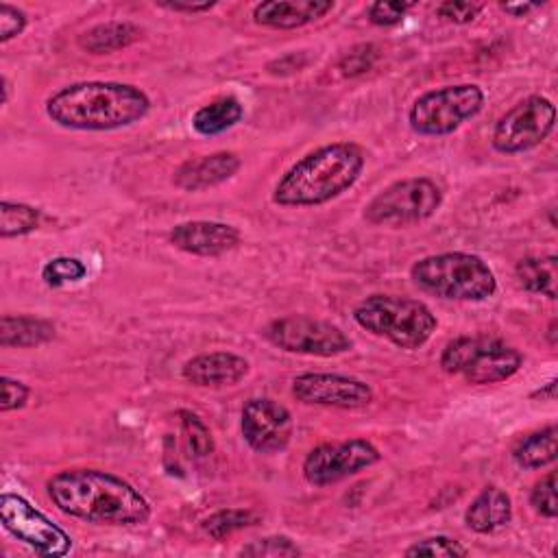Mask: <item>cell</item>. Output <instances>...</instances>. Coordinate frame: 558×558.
<instances>
[{
	"instance_id": "obj_1",
	"label": "cell",
	"mask_w": 558,
	"mask_h": 558,
	"mask_svg": "<svg viewBox=\"0 0 558 558\" xmlns=\"http://www.w3.org/2000/svg\"><path fill=\"white\" fill-rule=\"evenodd\" d=\"M50 501L68 517L98 525H144L148 499L124 477L102 469H63L48 477Z\"/></svg>"
},
{
	"instance_id": "obj_2",
	"label": "cell",
	"mask_w": 558,
	"mask_h": 558,
	"mask_svg": "<svg viewBox=\"0 0 558 558\" xmlns=\"http://www.w3.org/2000/svg\"><path fill=\"white\" fill-rule=\"evenodd\" d=\"M150 98L144 89L118 81H78L46 98V116L74 131H116L146 118Z\"/></svg>"
},
{
	"instance_id": "obj_3",
	"label": "cell",
	"mask_w": 558,
	"mask_h": 558,
	"mask_svg": "<svg viewBox=\"0 0 558 558\" xmlns=\"http://www.w3.org/2000/svg\"><path fill=\"white\" fill-rule=\"evenodd\" d=\"M366 166V153L355 142H331L296 159L275 183L279 207H318L349 192Z\"/></svg>"
},
{
	"instance_id": "obj_4",
	"label": "cell",
	"mask_w": 558,
	"mask_h": 558,
	"mask_svg": "<svg viewBox=\"0 0 558 558\" xmlns=\"http://www.w3.org/2000/svg\"><path fill=\"white\" fill-rule=\"evenodd\" d=\"M414 286L449 301H486L497 292L493 268L473 253L449 251L421 257L412 264Z\"/></svg>"
},
{
	"instance_id": "obj_5",
	"label": "cell",
	"mask_w": 558,
	"mask_h": 558,
	"mask_svg": "<svg viewBox=\"0 0 558 558\" xmlns=\"http://www.w3.org/2000/svg\"><path fill=\"white\" fill-rule=\"evenodd\" d=\"M353 320L373 336L399 349H421L438 327L436 314L418 299L399 294H371L353 307Z\"/></svg>"
},
{
	"instance_id": "obj_6",
	"label": "cell",
	"mask_w": 558,
	"mask_h": 558,
	"mask_svg": "<svg viewBox=\"0 0 558 558\" xmlns=\"http://www.w3.org/2000/svg\"><path fill=\"white\" fill-rule=\"evenodd\" d=\"M523 366L519 349L488 336H460L440 353V368L466 384L486 386L510 379Z\"/></svg>"
},
{
	"instance_id": "obj_7",
	"label": "cell",
	"mask_w": 558,
	"mask_h": 558,
	"mask_svg": "<svg viewBox=\"0 0 558 558\" xmlns=\"http://www.w3.org/2000/svg\"><path fill=\"white\" fill-rule=\"evenodd\" d=\"M484 107V92L475 83H456L421 94L410 111V129L425 137H442L458 131Z\"/></svg>"
},
{
	"instance_id": "obj_8",
	"label": "cell",
	"mask_w": 558,
	"mask_h": 558,
	"mask_svg": "<svg viewBox=\"0 0 558 558\" xmlns=\"http://www.w3.org/2000/svg\"><path fill=\"white\" fill-rule=\"evenodd\" d=\"M442 205V190L427 177H408L386 185L364 207V220L375 227H410L432 218Z\"/></svg>"
},
{
	"instance_id": "obj_9",
	"label": "cell",
	"mask_w": 558,
	"mask_h": 558,
	"mask_svg": "<svg viewBox=\"0 0 558 558\" xmlns=\"http://www.w3.org/2000/svg\"><path fill=\"white\" fill-rule=\"evenodd\" d=\"M556 124V105L541 94H532L506 113L493 126L490 144L501 155H519L543 144Z\"/></svg>"
},
{
	"instance_id": "obj_10",
	"label": "cell",
	"mask_w": 558,
	"mask_h": 558,
	"mask_svg": "<svg viewBox=\"0 0 558 558\" xmlns=\"http://www.w3.org/2000/svg\"><path fill=\"white\" fill-rule=\"evenodd\" d=\"M264 338L286 351L312 357H333L351 351V338L333 323L312 316H283L264 327Z\"/></svg>"
},
{
	"instance_id": "obj_11",
	"label": "cell",
	"mask_w": 558,
	"mask_h": 558,
	"mask_svg": "<svg viewBox=\"0 0 558 558\" xmlns=\"http://www.w3.org/2000/svg\"><path fill=\"white\" fill-rule=\"evenodd\" d=\"M0 521L11 536L41 556H65L72 549L70 534L17 493L0 495Z\"/></svg>"
},
{
	"instance_id": "obj_12",
	"label": "cell",
	"mask_w": 558,
	"mask_h": 558,
	"mask_svg": "<svg viewBox=\"0 0 558 558\" xmlns=\"http://www.w3.org/2000/svg\"><path fill=\"white\" fill-rule=\"evenodd\" d=\"M381 460L379 449L366 438H349L340 442L316 445L303 460V477L312 486H329L342 482Z\"/></svg>"
},
{
	"instance_id": "obj_13",
	"label": "cell",
	"mask_w": 558,
	"mask_h": 558,
	"mask_svg": "<svg viewBox=\"0 0 558 558\" xmlns=\"http://www.w3.org/2000/svg\"><path fill=\"white\" fill-rule=\"evenodd\" d=\"M292 395L305 405L360 410L373 403V388L357 377L338 373H301L292 379Z\"/></svg>"
},
{
	"instance_id": "obj_14",
	"label": "cell",
	"mask_w": 558,
	"mask_h": 558,
	"mask_svg": "<svg viewBox=\"0 0 558 558\" xmlns=\"http://www.w3.org/2000/svg\"><path fill=\"white\" fill-rule=\"evenodd\" d=\"M240 429L253 451L277 453L288 447L294 423L283 403L268 397H251L242 405Z\"/></svg>"
},
{
	"instance_id": "obj_15",
	"label": "cell",
	"mask_w": 558,
	"mask_h": 558,
	"mask_svg": "<svg viewBox=\"0 0 558 558\" xmlns=\"http://www.w3.org/2000/svg\"><path fill=\"white\" fill-rule=\"evenodd\" d=\"M240 231L220 220H187L170 229L168 240L174 248L196 257H218L240 244Z\"/></svg>"
},
{
	"instance_id": "obj_16",
	"label": "cell",
	"mask_w": 558,
	"mask_h": 558,
	"mask_svg": "<svg viewBox=\"0 0 558 558\" xmlns=\"http://www.w3.org/2000/svg\"><path fill=\"white\" fill-rule=\"evenodd\" d=\"M248 371L246 357L233 351H209L190 357L181 368V377L196 388H225L240 384Z\"/></svg>"
},
{
	"instance_id": "obj_17",
	"label": "cell",
	"mask_w": 558,
	"mask_h": 558,
	"mask_svg": "<svg viewBox=\"0 0 558 558\" xmlns=\"http://www.w3.org/2000/svg\"><path fill=\"white\" fill-rule=\"evenodd\" d=\"M242 166V159L231 150H216L209 155L185 159L174 170V185L183 192H203L229 181Z\"/></svg>"
},
{
	"instance_id": "obj_18",
	"label": "cell",
	"mask_w": 558,
	"mask_h": 558,
	"mask_svg": "<svg viewBox=\"0 0 558 558\" xmlns=\"http://www.w3.org/2000/svg\"><path fill=\"white\" fill-rule=\"evenodd\" d=\"M331 0H268L253 7V22L275 31L301 28L333 11Z\"/></svg>"
},
{
	"instance_id": "obj_19",
	"label": "cell",
	"mask_w": 558,
	"mask_h": 558,
	"mask_svg": "<svg viewBox=\"0 0 558 558\" xmlns=\"http://www.w3.org/2000/svg\"><path fill=\"white\" fill-rule=\"evenodd\" d=\"M512 519V499L499 486H486L469 504L464 512V523L477 534H490Z\"/></svg>"
},
{
	"instance_id": "obj_20",
	"label": "cell",
	"mask_w": 558,
	"mask_h": 558,
	"mask_svg": "<svg viewBox=\"0 0 558 558\" xmlns=\"http://www.w3.org/2000/svg\"><path fill=\"white\" fill-rule=\"evenodd\" d=\"M142 37V28L129 20H109L89 26L76 37L81 50L89 54H111L116 50L129 48Z\"/></svg>"
},
{
	"instance_id": "obj_21",
	"label": "cell",
	"mask_w": 558,
	"mask_h": 558,
	"mask_svg": "<svg viewBox=\"0 0 558 558\" xmlns=\"http://www.w3.org/2000/svg\"><path fill=\"white\" fill-rule=\"evenodd\" d=\"M57 329L50 320L31 314H2L0 318V347L31 349L46 344L54 338Z\"/></svg>"
},
{
	"instance_id": "obj_22",
	"label": "cell",
	"mask_w": 558,
	"mask_h": 558,
	"mask_svg": "<svg viewBox=\"0 0 558 558\" xmlns=\"http://www.w3.org/2000/svg\"><path fill=\"white\" fill-rule=\"evenodd\" d=\"M242 118H244V105L235 96H220L194 111L192 129L198 135L211 137L229 131Z\"/></svg>"
},
{
	"instance_id": "obj_23",
	"label": "cell",
	"mask_w": 558,
	"mask_h": 558,
	"mask_svg": "<svg viewBox=\"0 0 558 558\" xmlns=\"http://www.w3.org/2000/svg\"><path fill=\"white\" fill-rule=\"evenodd\" d=\"M517 281L523 290L532 294H541L547 299H556V279H558V257L541 255L525 257L514 268Z\"/></svg>"
},
{
	"instance_id": "obj_24",
	"label": "cell",
	"mask_w": 558,
	"mask_h": 558,
	"mask_svg": "<svg viewBox=\"0 0 558 558\" xmlns=\"http://www.w3.org/2000/svg\"><path fill=\"white\" fill-rule=\"evenodd\" d=\"M556 440H558L556 425H547L521 438L512 449V458L521 469H527V471L543 469L556 460Z\"/></svg>"
},
{
	"instance_id": "obj_25",
	"label": "cell",
	"mask_w": 558,
	"mask_h": 558,
	"mask_svg": "<svg viewBox=\"0 0 558 558\" xmlns=\"http://www.w3.org/2000/svg\"><path fill=\"white\" fill-rule=\"evenodd\" d=\"M41 211L28 203L2 201L0 205V235L4 240L20 238L39 227Z\"/></svg>"
},
{
	"instance_id": "obj_26",
	"label": "cell",
	"mask_w": 558,
	"mask_h": 558,
	"mask_svg": "<svg viewBox=\"0 0 558 558\" xmlns=\"http://www.w3.org/2000/svg\"><path fill=\"white\" fill-rule=\"evenodd\" d=\"M257 521L255 512L244 510V508H225L218 510L214 514H209L207 519H203L201 527L207 536H211L214 541H225L227 536H231L238 530H244L248 525H253Z\"/></svg>"
},
{
	"instance_id": "obj_27",
	"label": "cell",
	"mask_w": 558,
	"mask_h": 558,
	"mask_svg": "<svg viewBox=\"0 0 558 558\" xmlns=\"http://www.w3.org/2000/svg\"><path fill=\"white\" fill-rule=\"evenodd\" d=\"M177 414L181 418V427H183V434H185L192 456L194 458L211 456L216 449V442H214V436H211V429L207 427V423L192 410H179Z\"/></svg>"
},
{
	"instance_id": "obj_28",
	"label": "cell",
	"mask_w": 558,
	"mask_h": 558,
	"mask_svg": "<svg viewBox=\"0 0 558 558\" xmlns=\"http://www.w3.org/2000/svg\"><path fill=\"white\" fill-rule=\"evenodd\" d=\"M85 275H87V266L78 257H70V255L52 257L41 268V279L50 288H61V286H68V283H76V281L85 279Z\"/></svg>"
},
{
	"instance_id": "obj_29",
	"label": "cell",
	"mask_w": 558,
	"mask_h": 558,
	"mask_svg": "<svg viewBox=\"0 0 558 558\" xmlns=\"http://www.w3.org/2000/svg\"><path fill=\"white\" fill-rule=\"evenodd\" d=\"M299 554H301L299 545L283 534L251 541L240 549V556H255V558H264V556L279 558V556H299Z\"/></svg>"
},
{
	"instance_id": "obj_30",
	"label": "cell",
	"mask_w": 558,
	"mask_h": 558,
	"mask_svg": "<svg viewBox=\"0 0 558 558\" xmlns=\"http://www.w3.org/2000/svg\"><path fill=\"white\" fill-rule=\"evenodd\" d=\"M377 57H379V50L375 44H357L340 57L338 70L342 76H349V78L360 76L375 65Z\"/></svg>"
},
{
	"instance_id": "obj_31",
	"label": "cell",
	"mask_w": 558,
	"mask_h": 558,
	"mask_svg": "<svg viewBox=\"0 0 558 558\" xmlns=\"http://www.w3.org/2000/svg\"><path fill=\"white\" fill-rule=\"evenodd\" d=\"M403 554L405 556H451V558H456V556H466L469 549L460 541L438 534V536H427L423 541L412 543Z\"/></svg>"
},
{
	"instance_id": "obj_32",
	"label": "cell",
	"mask_w": 558,
	"mask_h": 558,
	"mask_svg": "<svg viewBox=\"0 0 558 558\" xmlns=\"http://www.w3.org/2000/svg\"><path fill=\"white\" fill-rule=\"evenodd\" d=\"M530 504L532 508L545 517V519H554L558 514V501H556V473L549 471L545 477H541L532 493H530Z\"/></svg>"
},
{
	"instance_id": "obj_33",
	"label": "cell",
	"mask_w": 558,
	"mask_h": 558,
	"mask_svg": "<svg viewBox=\"0 0 558 558\" xmlns=\"http://www.w3.org/2000/svg\"><path fill=\"white\" fill-rule=\"evenodd\" d=\"M410 9H412V2L379 0V2H373L366 13H368V22L375 26H395L405 17Z\"/></svg>"
},
{
	"instance_id": "obj_34",
	"label": "cell",
	"mask_w": 558,
	"mask_h": 558,
	"mask_svg": "<svg viewBox=\"0 0 558 558\" xmlns=\"http://www.w3.org/2000/svg\"><path fill=\"white\" fill-rule=\"evenodd\" d=\"M26 13L9 2H2L0 4V44H7L11 41L13 37L22 35L24 28H26Z\"/></svg>"
},
{
	"instance_id": "obj_35",
	"label": "cell",
	"mask_w": 558,
	"mask_h": 558,
	"mask_svg": "<svg viewBox=\"0 0 558 558\" xmlns=\"http://www.w3.org/2000/svg\"><path fill=\"white\" fill-rule=\"evenodd\" d=\"M482 11V4L480 2H440L436 7V15L447 20V22H453V24H469L473 22Z\"/></svg>"
},
{
	"instance_id": "obj_36",
	"label": "cell",
	"mask_w": 558,
	"mask_h": 558,
	"mask_svg": "<svg viewBox=\"0 0 558 558\" xmlns=\"http://www.w3.org/2000/svg\"><path fill=\"white\" fill-rule=\"evenodd\" d=\"M28 386L20 379L13 377H2V401H0V410L2 412H11V410H20L26 405L28 401Z\"/></svg>"
},
{
	"instance_id": "obj_37",
	"label": "cell",
	"mask_w": 558,
	"mask_h": 558,
	"mask_svg": "<svg viewBox=\"0 0 558 558\" xmlns=\"http://www.w3.org/2000/svg\"><path fill=\"white\" fill-rule=\"evenodd\" d=\"M307 63V57L305 54H286L272 63H268V70L272 74H290V72H299L303 65Z\"/></svg>"
},
{
	"instance_id": "obj_38",
	"label": "cell",
	"mask_w": 558,
	"mask_h": 558,
	"mask_svg": "<svg viewBox=\"0 0 558 558\" xmlns=\"http://www.w3.org/2000/svg\"><path fill=\"white\" fill-rule=\"evenodd\" d=\"M155 4L161 9H168V11H177V13H203V11H209L216 7V2H170V0H161Z\"/></svg>"
},
{
	"instance_id": "obj_39",
	"label": "cell",
	"mask_w": 558,
	"mask_h": 558,
	"mask_svg": "<svg viewBox=\"0 0 558 558\" xmlns=\"http://www.w3.org/2000/svg\"><path fill=\"white\" fill-rule=\"evenodd\" d=\"M538 4H532V2H501V9L506 11V13H510L512 17H523L525 13H530V11H534Z\"/></svg>"
},
{
	"instance_id": "obj_40",
	"label": "cell",
	"mask_w": 558,
	"mask_h": 558,
	"mask_svg": "<svg viewBox=\"0 0 558 558\" xmlns=\"http://www.w3.org/2000/svg\"><path fill=\"white\" fill-rule=\"evenodd\" d=\"M556 386H558V379H549L543 388H536L530 399H541V401H554L556 399Z\"/></svg>"
},
{
	"instance_id": "obj_41",
	"label": "cell",
	"mask_w": 558,
	"mask_h": 558,
	"mask_svg": "<svg viewBox=\"0 0 558 558\" xmlns=\"http://www.w3.org/2000/svg\"><path fill=\"white\" fill-rule=\"evenodd\" d=\"M0 85H2V105H7L11 98V81L7 78V74L0 76Z\"/></svg>"
},
{
	"instance_id": "obj_42",
	"label": "cell",
	"mask_w": 558,
	"mask_h": 558,
	"mask_svg": "<svg viewBox=\"0 0 558 558\" xmlns=\"http://www.w3.org/2000/svg\"><path fill=\"white\" fill-rule=\"evenodd\" d=\"M556 325H558V320H556V318H551V320H549V327H547L549 344H556V342H558V338H556Z\"/></svg>"
}]
</instances>
